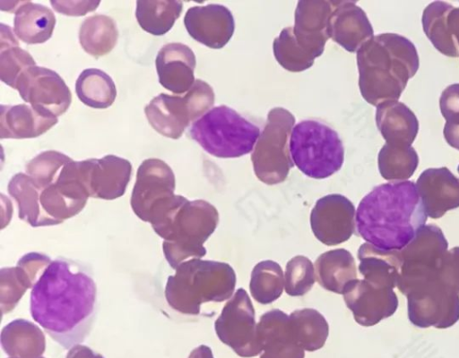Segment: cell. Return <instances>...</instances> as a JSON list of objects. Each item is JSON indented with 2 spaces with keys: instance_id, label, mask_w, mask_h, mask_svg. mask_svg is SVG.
<instances>
[{
  "instance_id": "29",
  "label": "cell",
  "mask_w": 459,
  "mask_h": 358,
  "mask_svg": "<svg viewBox=\"0 0 459 358\" xmlns=\"http://www.w3.org/2000/svg\"><path fill=\"white\" fill-rule=\"evenodd\" d=\"M55 25L53 12L40 4L23 2L15 11L14 33L27 44H41L48 40Z\"/></svg>"
},
{
  "instance_id": "25",
  "label": "cell",
  "mask_w": 459,
  "mask_h": 358,
  "mask_svg": "<svg viewBox=\"0 0 459 358\" xmlns=\"http://www.w3.org/2000/svg\"><path fill=\"white\" fill-rule=\"evenodd\" d=\"M357 256L363 279L379 287L394 289L397 286L402 268L400 250H383L364 243Z\"/></svg>"
},
{
  "instance_id": "24",
  "label": "cell",
  "mask_w": 459,
  "mask_h": 358,
  "mask_svg": "<svg viewBox=\"0 0 459 358\" xmlns=\"http://www.w3.org/2000/svg\"><path fill=\"white\" fill-rule=\"evenodd\" d=\"M58 122L57 117L25 104L0 107V138L39 137Z\"/></svg>"
},
{
  "instance_id": "4",
  "label": "cell",
  "mask_w": 459,
  "mask_h": 358,
  "mask_svg": "<svg viewBox=\"0 0 459 358\" xmlns=\"http://www.w3.org/2000/svg\"><path fill=\"white\" fill-rule=\"evenodd\" d=\"M168 277L165 298L170 308L186 315H198L205 303L231 298L236 274L225 262L192 259L181 263Z\"/></svg>"
},
{
  "instance_id": "33",
  "label": "cell",
  "mask_w": 459,
  "mask_h": 358,
  "mask_svg": "<svg viewBox=\"0 0 459 358\" xmlns=\"http://www.w3.org/2000/svg\"><path fill=\"white\" fill-rule=\"evenodd\" d=\"M117 38L118 30L115 21L104 14L87 17L79 31L82 47L95 58L108 54L115 47Z\"/></svg>"
},
{
  "instance_id": "30",
  "label": "cell",
  "mask_w": 459,
  "mask_h": 358,
  "mask_svg": "<svg viewBox=\"0 0 459 358\" xmlns=\"http://www.w3.org/2000/svg\"><path fill=\"white\" fill-rule=\"evenodd\" d=\"M8 192L16 200L19 218L33 227L56 226L43 211L39 196L41 190L26 174L14 175L8 183Z\"/></svg>"
},
{
  "instance_id": "42",
  "label": "cell",
  "mask_w": 459,
  "mask_h": 358,
  "mask_svg": "<svg viewBox=\"0 0 459 358\" xmlns=\"http://www.w3.org/2000/svg\"><path fill=\"white\" fill-rule=\"evenodd\" d=\"M439 107L446 119L443 134L449 146L459 150V83L446 88L439 98Z\"/></svg>"
},
{
  "instance_id": "11",
  "label": "cell",
  "mask_w": 459,
  "mask_h": 358,
  "mask_svg": "<svg viewBox=\"0 0 459 358\" xmlns=\"http://www.w3.org/2000/svg\"><path fill=\"white\" fill-rule=\"evenodd\" d=\"M175 175L161 159L148 158L138 167L131 196L134 213L143 221L152 223L177 200L174 194Z\"/></svg>"
},
{
  "instance_id": "15",
  "label": "cell",
  "mask_w": 459,
  "mask_h": 358,
  "mask_svg": "<svg viewBox=\"0 0 459 358\" xmlns=\"http://www.w3.org/2000/svg\"><path fill=\"white\" fill-rule=\"evenodd\" d=\"M355 207L341 194H328L320 198L310 213L314 235L327 246L348 241L355 231Z\"/></svg>"
},
{
  "instance_id": "9",
  "label": "cell",
  "mask_w": 459,
  "mask_h": 358,
  "mask_svg": "<svg viewBox=\"0 0 459 358\" xmlns=\"http://www.w3.org/2000/svg\"><path fill=\"white\" fill-rule=\"evenodd\" d=\"M213 104V90L197 79L183 97L165 93L154 97L144 112L156 132L168 138L178 139L190 123L206 114Z\"/></svg>"
},
{
  "instance_id": "27",
  "label": "cell",
  "mask_w": 459,
  "mask_h": 358,
  "mask_svg": "<svg viewBox=\"0 0 459 358\" xmlns=\"http://www.w3.org/2000/svg\"><path fill=\"white\" fill-rule=\"evenodd\" d=\"M315 277L325 290L342 294L346 286L357 279L356 263L346 249H334L319 255L315 261Z\"/></svg>"
},
{
  "instance_id": "39",
  "label": "cell",
  "mask_w": 459,
  "mask_h": 358,
  "mask_svg": "<svg viewBox=\"0 0 459 358\" xmlns=\"http://www.w3.org/2000/svg\"><path fill=\"white\" fill-rule=\"evenodd\" d=\"M34 283L20 266L2 268L0 270V305L2 313L11 312L25 292Z\"/></svg>"
},
{
  "instance_id": "17",
  "label": "cell",
  "mask_w": 459,
  "mask_h": 358,
  "mask_svg": "<svg viewBox=\"0 0 459 358\" xmlns=\"http://www.w3.org/2000/svg\"><path fill=\"white\" fill-rule=\"evenodd\" d=\"M184 24L191 38L214 49L223 47L235 29L231 12L217 4L190 7L185 14Z\"/></svg>"
},
{
  "instance_id": "43",
  "label": "cell",
  "mask_w": 459,
  "mask_h": 358,
  "mask_svg": "<svg viewBox=\"0 0 459 358\" xmlns=\"http://www.w3.org/2000/svg\"><path fill=\"white\" fill-rule=\"evenodd\" d=\"M32 56L19 47H13L0 52V78L13 89L21 74L29 67L35 66Z\"/></svg>"
},
{
  "instance_id": "18",
  "label": "cell",
  "mask_w": 459,
  "mask_h": 358,
  "mask_svg": "<svg viewBox=\"0 0 459 358\" xmlns=\"http://www.w3.org/2000/svg\"><path fill=\"white\" fill-rule=\"evenodd\" d=\"M333 1L301 0L295 10L292 27L296 42L315 58L320 56L328 40V21Z\"/></svg>"
},
{
  "instance_id": "31",
  "label": "cell",
  "mask_w": 459,
  "mask_h": 358,
  "mask_svg": "<svg viewBox=\"0 0 459 358\" xmlns=\"http://www.w3.org/2000/svg\"><path fill=\"white\" fill-rule=\"evenodd\" d=\"M291 335L296 344L304 351H316L323 347L329 326L325 317L315 309L306 308L289 315Z\"/></svg>"
},
{
  "instance_id": "10",
  "label": "cell",
  "mask_w": 459,
  "mask_h": 358,
  "mask_svg": "<svg viewBox=\"0 0 459 358\" xmlns=\"http://www.w3.org/2000/svg\"><path fill=\"white\" fill-rule=\"evenodd\" d=\"M448 243L440 227L424 225L415 237L400 250L402 258L398 290L406 295L420 284L437 277Z\"/></svg>"
},
{
  "instance_id": "1",
  "label": "cell",
  "mask_w": 459,
  "mask_h": 358,
  "mask_svg": "<svg viewBox=\"0 0 459 358\" xmlns=\"http://www.w3.org/2000/svg\"><path fill=\"white\" fill-rule=\"evenodd\" d=\"M32 319L63 348L88 337L97 314V286L85 264L58 257L30 292Z\"/></svg>"
},
{
  "instance_id": "16",
  "label": "cell",
  "mask_w": 459,
  "mask_h": 358,
  "mask_svg": "<svg viewBox=\"0 0 459 358\" xmlns=\"http://www.w3.org/2000/svg\"><path fill=\"white\" fill-rule=\"evenodd\" d=\"M342 295L355 321L364 327L374 326L392 316L398 307L394 289L376 286L365 279L352 280Z\"/></svg>"
},
{
  "instance_id": "32",
  "label": "cell",
  "mask_w": 459,
  "mask_h": 358,
  "mask_svg": "<svg viewBox=\"0 0 459 358\" xmlns=\"http://www.w3.org/2000/svg\"><path fill=\"white\" fill-rule=\"evenodd\" d=\"M453 5L435 1L427 5L421 18L423 30L435 48L449 57L459 56V47L451 36L447 17Z\"/></svg>"
},
{
  "instance_id": "8",
  "label": "cell",
  "mask_w": 459,
  "mask_h": 358,
  "mask_svg": "<svg viewBox=\"0 0 459 358\" xmlns=\"http://www.w3.org/2000/svg\"><path fill=\"white\" fill-rule=\"evenodd\" d=\"M294 124L295 117L287 109L269 111L251 153L254 172L261 182L270 185L282 183L293 167L289 143Z\"/></svg>"
},
{
  "instance_id": "37",
  "label": "cell",
  "mask_w": 459,
  "mask_h": 358,
  "mask_svg": "<svg viewBox=\"0 0 459 358\" xmlns=\"http://www.w3.org/2000/svg\"><path fill=\"white\" fill-rule=\"evenodd\" d=\"M283 288V271L277 262L263 260L252 269L249 290L257 303L269 304L276 301L281 295Z\"/></svg>"
},
{
  "instance_id": "34",
  "label": "cell",
  "mask_w": 459,
  "mask_h": 358,
  "mask_svg": "<svg viewBox=\"0 0 459 358\" xmlns=\"http://www.w3.org/2000/svg\"><path fill=\"white\" fill-rule=\"evenodd\" d=\"M78 98L92 108H108L116 99V85L109 75L97 68L83 70L75 82Z\"/></svg>"
},
{
  "instance_id": "21",
  "label": "cell",
  "mask_w": 459,
  "mask_h": 358,
  "mask_svg": "<svg viewBox=\"0 0 459 358\" xmlns=\"http://www.w3.org/2000/svg\"><path fill=\"white\" fill-rule=\"evenodd\" d=\"M195 55L189 47L181 43L163 46L155 60L160 85L176 94L187 92L195 81Z\"/></svg>"
},
{
  "instance_id": "6",
  "label": "cell",
  "mask_w": 459,
  "mask_h": 358,
  "mask_svg": "<svg viewBox=\"0 0 459 358\" xmlns=\"http://www.w3.org/2000/svg\"><path fill=\"white\" fill-rule=\"evenodd\" d=\"M260 133L257 125L224 105L210 109L189 129L194 141L207 153L221 158L252 152Z\"/></svg>"
},
{
  "instance_id": "12",
  "label": "cell",
  "mask_w": 459,
  "mask_h": 358,
  "mask_svg": "<svg viewBox=\"0 0 459 358\" xmlns=\"http://www.w3.org/2000/svg\"><path fill=\"white\" fill-rule=\"evenodd\" d=\"M405 296L408 319L416 327L447 328L459 320V294L437 277L420 284Z\"/></svg>"
},
{
  "instance_id": "19",
  "label": "cell",
  "mask_w": 459,
  "mask_h": 358,
  "mask_svg": "<svg viewBox=\"0 0 459 358\" xmlns=\"http://www.w3.org/2000/svg\"><path fill=\"white\" fill-rule=\"evenodd\" d=\"M416 187L428 217L440 218L459 208V178L447 167L428 168L417 179Z\"/></svg>"
},
{
  "instance_id": "3",
  "label": "cell",
  "mask_w": 459,
  "mask_h": 358,
  "mask_svg": "<svg viewBox=\"0 0 459 358\" xmlns=\"http://www.w3.org/2000/svg\"><path fill=\"white\" fill-rule=\"evenodd\" d=\"M359 87L363 98L377 107L397 101L420 65L413 43L395 33L374 36L357 51Z\"/></svg>"
},
{
  "instance_id": "41",
  "label": "cell",
  "mask_w": 459,
  "mask_h": 358,
  "mask_svg": "<svg viewBox=\"0 0 459 358\" xmlns=\"http://www.w3.org/2000/svg\"><path fill=\"white\" fill-rule=\"evenodd\" d=\"M315 281V267L307 257L298 255L288 261L284 273V289L289 295H304L313 287Z\"/></svg>"
},
{
  "instance_id": "50",
  "label": "cell",
  "mask_w": 459,
  "mask_h": 358,
  "mask_svg": "<svg viewBox=\"0 0 459 358\" xmlns=\"http://www.w3.org/2000/svg\"><path fill=\"white\" fill-rule=\"evenodd\" d=\"M188 358H213V355L209 346L201 345L190 353Z\"/></svg>"
},
{
  "instance_id": "23",
  "label": "cell",
  "mask_w": 459,
  "mask_h": 358,
  "mask_svg": "<svg viewBox=\"0 0 459 358\" xmlns=\"http://www.w3.org/2000/svg\"><path fill=\"white\" fill-rule=\"evenodd\" d=\"M131 175L132 165L127 159L115 155L91 158V197L110 200L123 196Z\"/></svg>"
},
{
  "instance_id": "48",
  "label": "cell",
  "mask_w": 459,
  "mask_h": 358,
  "mask_svg": "<svg viewBox=\"0 0 459 358\" xmlns=\"http://www.w3.org/2000/svg\"><path fill=\"white\" fill-rule=\"evenodd\" d=\"M447 24L451 36L459 47V7H453L447 17Z\"/></svg>"
},
{
  "instance_id": "28",
  "label": "cell",
  "mask_w": 459,
  "mask_h": 358,
  "mask_svg": "<svg viewBox=\"0 0 459 358\" xmlns=\"http://www.w3.org/2000/svg\"><path fill=\"white\" fill-rule=\"evenodd\" d=\"M4 352L13 358H39L46 348L42 330L33 322L17 319L5 325L1 331Z\"/></svg>"
},
{
  "instance_id": "52",
  "label": "cell",
  "mask_w": 459,
  "mask_h": 358,
  "mask_svg": "<svg viewBox=\"0 0 459 358\" xmlns=\"http://www.w3.org/2000/svg\"><path fill=\"white\" fill-rule=\"evenodd\" d=\"M9 358H13V357H9ZM39 358H44V357H43V356H41V357H39Z\"/></svg>"
},
{
  "instance_id": "13",
  "label": "cell",
  "mask_w": 459,
  "mask_h": 358,
  "mask_svg": "<svg viewBox=\"0 0 459 358\" xmlns=\"http://www.w3.org/2000/svg\"><path fill=\"white\" fill-rule=\"evenodd\" d=\"M255 310L244 288H238L214 322L219 339L241 357L261 354Z\"/></svg>"
},
{
  "instance_id": "7",
  "label": "cell",
  "mask_w": 459,
  "mask_h": 358,
  "mask_svg": "<svg viewBox=\"0 0 459 358\" xmlns=\"http://www.w3.org/2000/svg\"><path fill=\"white\" fill-rule=\"evenodd\" d=\"M290 151L294 165L314 179L331 176L341 169L344 160V148L338 133L316 120H303L293 127Z\"/></svg>"
},
{
  "instance_id": "5",
  "label": "cell",
  "mask_w": 459,
  "mask_h": 358,
  "mask_svg": "<svg viewBox=\"0 0 459 358\" xmlns=\"http://www.w3.org/2000/svg\"><path fill=\"white\" fill-rule=\"evenodd\" d=\"M218 224L219 213L213 205L204 200L186 199L153 230L163 239L167 262L176 269L184 261L206 254L204 243Z\"/></svg>"
},
{
  "instance_id": "44",
  "label": "cell",
  "mask_w": 459,
  "mask_h": 358,
  "mask_svg": "<svg viewBox=\"0 0 459 358\" xmlns=\"http://www.w3.org/2000/svg\"><path fill=\"white\" fill-rule=\"evenodd\" d=\"M437 279L459 294V246L446 251L437 271Z\"/></svg>"
},
{
  "instance_id": "26",
  "label": "cell",
  "mask_w": 459,
  "mask_h": 358,
  "mask_svg": "<svg viewBox=\"0 0 459 358\" xmlns=\"http://www.w3.org/2000/svg\"><path fill=\"white\" fill-rule=\"evenodd\" d=\"M376 124L385 143L395 146H411L419 132L416 115L398 100L377 107Z\"/></svg>"
},
{
  "instance_id": "40",
  "label": "cell",
  "mask_w": 459,
  "mask_h": 358,
  "mask_svg": "<svg viewBox=\"0 0 459 358\" xmlns=\"http://www.w3.org/2000/svg\"><path fill=\"white\" fill-rule=\"evenodd\" d=\"M72 159L58 151L47 150L39 153L26 165L27 174L42 191L56 182L64 166Z\"/></svg>"
},
{
  "instance_id": "2",
  "label": "cell",
  "mask_w": 459,
  "mask_h": 358,
  "mask_svg": "<svg viewBox=\"0 0 459 358\" xmlns=\"http://www.w3.org/2000/svg\"><path fill=\"white\" fill-rule=\"evenodd\" d=\"M427 214L412 181L376 186L356 211L357 234L383 250H401L427 221Z\"/></svg>"
},
{
  "instance_id": "51",
  "label": "cell",
  "mask_w": 459,
  "mask_h": 358,
  "mask_svg": "<svg viewBox=\"0 0 459 358\" xmlns=\"http://www.w3.org/2000/svg\"><path fill=\"white\" fill-rule=\"evenodd\" d=\"M457 172L459 173V165H458V166H457Z\"/></svg>"
},
{
  "instance_id": "22",
  "label": "cell",
  "mask_w": 459,
  "mask_h": 358,
  "mask_svg": "<svg viewBox=\"0 0 459 358\" xmlns=\"http://www.w3.org/2000/svg\"><path fill=\"white\" fill-rule=\"evenodd\" d=\"M260 358H304V350L293 339L289 315L279 309L264 313L257 323Z\"/></svg>"
},
{
  "instance_id": "45",
  "label": "cell",
  "mask_w": 459,
  "mask_h": 358,
  "mask_svg": "<svg viewBox=\"0 0 459 358\" xmlns=\"http://www.w3.org/2000/svg\"><path fill=\"white\" fill-rule=\"evenodd\" d=\"M51 262L48 256L32 251L23 255L17 265L25 270L35 285Z\"/></svg>"
},
{
  "instance_id": "14",
  "label": "cell",
  "mask_w": 459,
  "mask_h": 358,
  "mask_svg": "<svg viewBox=\"0 0 459 358\" xmlns=\"http://www.w3.org/2000/svg\"><path fill=\"white\" fill-rule=\"evenodd\" d=\"M16 90L32 107L56 117L68 109L72 101L71 91L64 80L46 67L27 68L19 77Z\"/></svg>"
},
{
  "instance_id": "36",
  "label": "cell",
  "mask_w": 459,
  "mask_h": 358,
  "mask_svg": "<svg viewBox=\"0 0 459 358\" xmlns=\"http://www.w3.org/2000/svg\"><path fill=\"white\" fill-rule=\"evenodd\" d=\"M381 176L393 182L411 178L419 165V157L411 146H395L385 143L377 157Z\"/></svg>"
},
{
  "instance_id": "46",
  "label": "cell",
  "mask_w": 459,
  "mask_h": 358,
  "mask_svg": "<svg viewBox=\"0 0 459 358\" xmlns=\"http://www.w3.org/2000/svg\"><path fill=\"white\" fill-rule=\"evenodd\" d=\"M55 11L68 16H83L95 11L100 1H50Z\"/></svg>"
},
{
  "instance_id": "49",
  "label": "cell",
  "mask_w": 459,
  "mask_h": 358,
  "mask_svg": "<svg viewBox=\"0 0 459 358\" xmlns=\"http://www.w3.org/2000/svg\"><path fill=\"white\" fill-rule=\"evenodd\" d=\"M19 47L18 40L14 38L11 28L4 23H1V50Z\"/></svg>"
},
{
  "instance_id": "20",
  "label": "cell",
  "mask_w": 459,
  "mask_h": 358,
  "mask_svg": "<svg viewBox=\"0 0 459 358\" xmlns=\"http://www.w3.org/2000/svg\"><path fill=\"white\" fill-rule=\"evenodd\" d=\"M328 35L349 52H357L374 37L366 13L353 1H333L328 21Z\"/></svg>"
},
{
  "instance_id": "47",
  "label": "cell",
  "mask_w": 459,
  "mask_h": 358,
  "mask_svg": "<svg viewBox=\"0 0 459 358\" xmlns=\"http://www.w3.org/2000/svg\"><path fill=\"white\" fill-rule=\"evenodd\" d=\"M66 358H104L101 354L95 353L90 347L76 345L69 349Z\"/></svg>"
},
{
  "instance_id": "35",
  "label": "cell",
  "mask_w": 459,
  "mask_h": 358,
  "mask_svg": "<svg viewBox=\"0 0 459 358\" xmlns=\"http://www.w3.org/2000/svg\"><path fill=\"white\" fill-rule=\"evenodd\" d=\"M183 10L181 1H137L135 17L141 28L154 36L166 34Z\"/></svg>"
},
{
  "instance_id": "38",
  "label": "cell",
  "mask_w": 459,
  "mask_h": 358,
  "mask_svg": "<svg viewBox=\"0 0 459 358\" xmlns=\"http://www.w3.org/2000/svg\"><path fill=\"white\" fill-rule=\"evenodd\" d=\"M273 55L281 67L290 72H302L310 68L315 57L296 42L292 27L283 29L274 38Z\"/></svg>"
}]
</instances>
